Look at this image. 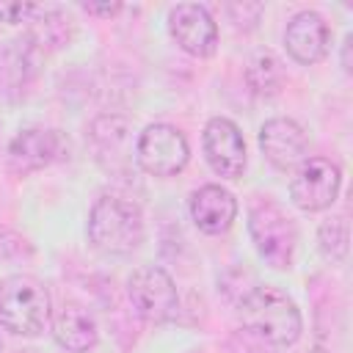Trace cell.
Wrapping results in <instances>:
<instances>
[{
	"instance_id": "obj_21",
	"label": "cell",
	"mask_w": 353,
	"mask_h": 353,
	"mask_svg": "<svg viewBox=\"0 0 353 353\" xmlns=\"http://www.w3.org/2000/svg\"><path fill=\"white\" fill-rule=\"evenodd\" d=\"M83 11H88V14H99V17H113V14H119V11H121V6H119V3H105V6L83 3Z\"/></svg>"
},
{
	"instance_id": "obj_19",
	"label": "cell",
	"mask_w": 353,
	"mask_h": 353,
	"mask_svg": "<svg viewBox=\"0 0 353 353\" xmlns=\"http://www.w3.org/2000/svg\"><path fill=\"white\" fill-rule=\"evenodd\" d=\"M317 248L328 262H345L350 248V226L345 215H334L317 229Z\"/></svg>"
},
{
	"instance_id": "obj_22",
	"label": "cell",
	"mask_w": 353,
	"mask_h": 353,
	"mask_svg": "<svg viewBox=\"0 0 353 353\" xmlns=\"http://www.w3.org/2000/svg\"><path fill=\"white\" fill-rule=\"evenodd\" d=\"M350 47H353V36L347 33L345 36V44H342V69L350 74Z\"/></svg>"
},
{
	"instance_id": "obj_18",
	"label": "cell",
	"mask_w": 353,
	"mask_h": 353,
	"mask_svg": "<svg viewBox=\"0 0 353 353\" xmlns=\"http://www.w3.org/2000/svg\"><path fill=\"white\" fill-rule=\"evenodd\" d=\"M245 83L256 97H276L284 85V63L270 50H259L245 63Z\"/></svg>"
},
{
	"instance_id": "obj_7",
	"label": "cell",
	"mask_w": 353,
	"mask_h": 353,
	"mask_svg": "<svg viewBox=\"0 0 353 353\" xmlns=\"http://www.w3.org/2000/svg\"><path fill=\"white\" fill-rule=\"evenodd\" d=\"M190 160V143L174 124H149L135 141V165L152 176H174Z\"/></svg>"
},
{
	"instance_id": "obj_5",
	"label": "cell",
	"mask_w": 353,
	"mask_h": 353,
	"mask_svg": "<svg viewBox=\"0 0 353 353\" xmlns=\"http://www.w3.org/2000/svg\"><path fill=\"white\" fill-rule=\"evenodd\" d=\"M127 295L135 314L146 323H171L179 312V292L174 279L157 265H141L127 279Z\"/></svg>"
},
{
	"instance_id": "obj_8",
	"label": "cell",
	"mask_w": 353,
	"mask_h": 353,
	"mask_svg": "<svg viewBox=\"0 0 353 353\" xmlns=\"http://www.w3.org/2000/svg\"><path fill=\"white\" fill-rule=\"evenodd\" d=\"M342 190V168L328 157H306L290 182V199L303 212L328 210Z\"/></svg>"
},
{
	"instance_id": "obj_1",
	"label": "cell",
	"mask_w": 353,
	"mask_h": 353,
	"mask_svg": "<svg viewBox=\"0 0 353 353\" xmlns=\"http://www.w3.org/2000/svg\"><path fill=\"white\" fill-rule=\"evenodd\" d=\"M237 320L243 331L270 342L273 347L295 345L303 331L298 303L273 284H259L237 301Z\"/></svg>"
},
{
	"instance_id": "obj_24",
	"label": "cell",
	"mask_w": 353,
	"mask_h": 353,
	"mask_svg": "<svg viewBox=\"0 0 353 353\" xmlns=\"http://www.w3.org/2000/svg\"><path fill=\"white\" fill-rule=\"evenodd\" d=\"M0 25H3V19H0Z\"/></svg>"
},
{
	"instance_id": "obj_2",
	"label": "cell",
	"mask_w": 353,
	"mask_h": 353,
	"mask_svg": "<svg viewBox=\"0 0 353 353\" xmlns=\"http://www.w3.org/2000/svg\"><path fill=\"white\" fill-rule=\"evenodd\" d=\"M85 234H88V243L102 254H113V256L132 254L135 248H141L146 237L143 212L130 199L99 196L88 212Z\"/></svg>"
},
{
	"instance_id": "obj_13",
	"label": "cell",
	"mask_w": 353,
	"mask_h": 353,
	"mask_svg": "<svg viewBox=\"0 0 353 353\" xmlns=\"http://www.w3.org/2000/svg\"><path fill=\"white\" fill-rule=\"evenodd\" d=\"M284 47L301 66L320 63L331 50V28L317 11H298L284 28Z\"/></svg>"
},
{
	"instance_id": "obj_11",
	"label": "cell",
	"mask_w": 353,
	"mask_h": 353,
	"mask_svg": "<svg viewBox=\"0 0 353 353\" xmlns=\"http://www.w3.org/2000/svg\"><path fill=\"white\" fill-rule=\"evenodd\" d=\"M259 149L273 168L295 171L309 157V135L295 119L273 116L259 127Z\"/></svg>"
},
{
	"instance_id": "obj_15",
	"label": "cell",
	"mask_w": 353,
	"mask_h": 353,
	"mask_svg": "<svg viewBox=\"0 0 353 353\" xmlns=\"http://www.w3.org/2000/svg\"><path fill=\"white\" fill-rule=\"evenodd\" d=\"M52 336L69 353H88L99 339V328L85 306L74 301H63L52 314Z\"/></svg>"
},
{
	"instance_id": "obj_14",
	"label": "cell",
	"mask_w": 353,
	"mask_h": 353,
	"mask_svg": "<svg viewBox=\"0 0 353 353\" xmlns=\"http://www.w3.org/2000/svg\"><path fill=\"white\" fill-rule=\"evenodd\" d=\"M190 218L204 234H223L237 218V199L223 185H201L190 196Z\"/></svg>"
},
{
	"instance_id": "obj_3",
	"label": "cell",
	"mask_w": 353,
	"mask_h": 353,
	"mask_svg": "<svg viewBox=\"0 0 353 353\" xmlns=\"http://www.w3.org/2000/svg\"><path fill=\"white\" fill-rule=\"evenodd\" d=\"M52 320L50 290L30 273H14L0 281V325L14 336H39Z\"/></svg>"
},
{
	"instance_id": "obj_4",
	"label": "cell",
	"mask_w": 353,
	"mask_h": 353,
	"mask_svg": "<svg viewBox=\"0 0 353 353\" xmlns=\"http://www.w3.org/2000/svg\"><path fill=\"white\" fill-rule=\"evenodd\" d=\"M248 234L256 248V254L270 265L273 270H290L295 265L298 254V226L292 215L281 204H276L270 196H259L248 207Z\"/></svg>"
},
{
	"instance_id": "obj_6",
	"label": "cell",
	"mask_w": 353,
	"mask_h": 353,
	"mask_svg": "<svg viewBox=\"0 0 353 353\" xmlns=\"http://www.w3.org/2000/svg\"><path fill=\"white\" fill-rule=\"evenodd\" d=\"M69 154H72V143L66 132L55 127H28L11 138L6 163L14 174L25 176V174L44 171L55 163H63L69 160Z\"/></svg>"
},
{
	"instance_id": "obj_20",
	"label": "cell",
	"mask_w": 353,
	"mask_h": 353,
	"mask_svg": "<svg viewBox=\"0 0 353 353\" xmlns=\"http://www.w3.org/2000/svg\"><path fill=\"white\" fill-rule=\"evenodd\" d=\"M226 353H273V345L240 328L226 339Z\"/></svg>"
},
{
	"instance_id": "obj_17",
	"label": "cell",
	"mask_w": 353,
	"mask_h": 353,
	"mask_svg": "<svg viewBox=\"0 0 353 353\" xmlns=\"http://www.w3.org/2000/svg\"><path fill=\"white\" fill-rule=\"evenodd\" d=\"M33 55H36V47L25 39L19 41H11L3 52H0V94H19L30 74H33Z\"/></svg>"
},
{
	"instance_id": "obj_10",
	"label": "cell",
	"mask_w": 353,
	"mask_h": 353,
	"mask_svg": "<svg viewBox=\"0 0 353 353\" xmlns=\"http://www.w3.org/2000/svg\"><path fill=\"white\" fill-rule=\"evenodd\" d=\"M201 146H204V160L207 165L221 176V179H240L245 171V141L240 127L226 119L215 116L204 124L201 132Z\"/></svg>"
},
{
	"instance_id": "obj_16",
	"label": "cell",
	"mask_w": 353,
	"mask_h": 353,
	"mask_svg": "<svg viewBox=\"0 0 353 353\" xmlns=\"http://www.w3.org/2000/svg\"><path fill=\"white\" fill-rule=\"evenodd\" d=\"M30 30H28V41L36 50H58L63 44L72 41L74 36V19L63 11V8H41L30 17Z\"/></svg>"
},
{
	"instance_id": "obj_12",
	"label": "cell",
	"mask_w": 353,
	"mask_h": 353,
	"mask_svg": "<svg viewBox=\"0 0 353 353\" xmlns=\"http://www.w3.org/2000/svg\"><path fill=\"white\" fill-rule=\"evenodd\" d=\"M91 146L94 157L105 171L127 174L135 165V149L130 135V121L121 116H99L91 124Z\"/></svg>"
},
{
	"instance_id": "obj_9",
	"label": "cell",
	"mask_w": 353,
	"mask_h": 353,
	"mask_svg": "<svg viewBox=\"0 0 353 353\" xmlns=\"http://www.w3.org/2000/svg\"><path fill=\"white\" fill-rule=\"evenodd\" d=\"M168 33L193 58H210L218 50V22L201 3H176L168 11Z\"/></svg>"
},
{
	"instance_id": "obj_23",
	"label": "cell",
	"mask_w": 353,
	"mask_h": 353,
	"mask_svg": "<svg viewBox=\"0 0 353 353\" xmlns=\"http://www.w3.org/2000/svg\"><path fill=\"white\" fill-rule=\"evenodd\" d=\"M0 353H3V342H0Z\"/></svg>"
}]
</instances>
